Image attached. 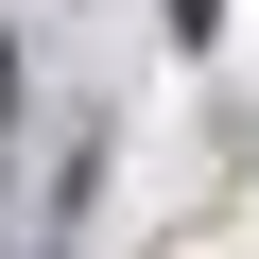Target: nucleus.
Masks as SVG:
<instances>
[{
    "instance_id": "f257e3e1",
    "label": "nucleus",
    "mask_w": 259,
    "mask_h": 259,
    "mask_svg": "<svg viewBox=\"0 0 259 259\" xmlns=\"http://www.w3.org/2000/svg\"><path fill=\"white\" fill-rule=\"evenodd\" d=\"M0 173H18V35H0Z\"/></svg>"
}]
</instances>
